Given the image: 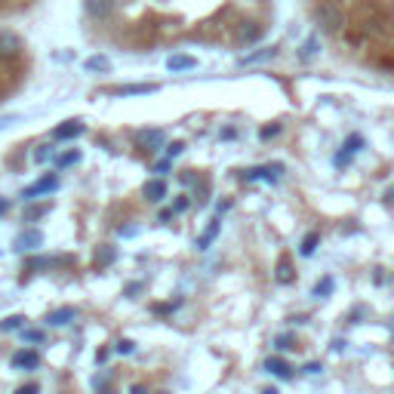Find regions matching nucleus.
<instances>
[{"mask_svg":"<svg viewBox=\"0 0 394 394\" xmlns=\"http://www.w3.org/2000/svg\"><path fill=\"white\" fill-rule=\"evenodd\" d=\"M83 65H87V71H108L111 68V62L105 56H90Z\"/></svg>","mask_w":394,"mask_h":394,"instance_id":"obj_18","label":"nucleus"},{"mask_svg":"<svg viewBox=\"0 0 394 394\" xmlns=\"http://www.w3.org/2000/svg\"><path fill=\"white\" fill-rule=\"evenodd\" d=\"M290 342H293L290 336H278V342H274V345H278V348H293Z\"/></svg>","mask_w":394,"mask_h":394,"instance_id":"obj_32","label":"nucleus"},{"mask_svg":"<svg viewBox=\"0 0 394 394\" xmlns=\"http://www.w3.org/2000/svg\"><path fill=\"white\" fill-rule=\"evenodd\" d=\"M34 160H37V163H43V160H50V148H47V145H43L41 151H34Z\"/></svg>","mask_w":394,"mask_h":394,"instance_id":"obj_29","label":"nucleus"},{"mask_svg":"<svg viewBox=\"0 0 394 394\" xmlns=\"http://www.w3.org/2000/svg\"><path fill=\"white\" fill-rule=\"evenodd\" d=\"M333 290V278H324L318 287H314V296H324V293H330Z\"/></svg>","mask_w":394,"mask_h":394,"instance_id":"obj_24","label":"nucleus"},{"mask_svg":"<svg viewBox=\"0 0 394 394\" xmlns=\"http://www.w3.org/2000/svg\"><path fill=\"white\" fill-rule=\"evenodd\" d=\"M56 188H59V179H56V176H43L41 182H34L31 188H25L22 197H25V200H34V197H43V194L56 191Z\"/></svg>","mask_w":394,"mask_h":394,"instance_id":"obj_2","label":"nucleus"},{"mask_svg":"<svg viewBox=\"0 0 394 394\" xmlns=\"http://www.w3.org/2000/svg\"><path fill=\"white\" fill-rule=\"evenodd\" d=\"M37 364H41L37 351H28V348H22V351L12 354V366H16V370H34Z\"/></svg>","mask_w":394,"mask_h":394,"instance_id":"obj_8","label":"nucleus"},{"mask_svg":"<svg viewBox=\"0 0 394 394\" xmlns=\"http://www.w3.org/2000/svg\"><path fill=\"white\" fill-rule=\"evenodd\" d=\"M22 52V41L12 31H0V59H16Z\"/></svg>","mask_w":394,"mask_h":394,"instance_id":"obj_3","label":"nucleus"},{"mask_svg":"<svg viewBox=\"0 0 394 394\" xmlns=\"http://www.w3.org/2000/svg\"><path fill=\"white\" fill-rule=\"evenodd\" d=\"M388 197H391V200H394V188H391V191H388Z\"/></svg>","mask_w":394,"mask_h":394,"instance_id":"obj_38","label":"nucleus"},{"mask_svg":"<svg viewBox=\"0 0 394 394\" xmlns=\"http://www.w3.org/2000/svg\"><path fill=\"white\" fill-rule=\"evenodd\" d=\"M262 394H278V391H274V388H268V391H262Z\"/></svg>","mask_w":394,"mask_h":394,"instance_id":"obj_37","label":"nucleus"},{"mask_svg":"<svg viewBox=\"0 0 394 394\" xmlns=\"http://www.w3.org/2000/svg\"><path fill=\"white\" fill-rule=\"evenodd\" d=\"M265 370H271L274 376H280V379H290L293 376V366L287 364V360H280V357H268L265 360Z\"/></svg>","mask_w":394,"mask_h":394,"instance_id":"obj_11","label":"nucleus"},{"mask_svg":"<svg viewBox=\"0 0 394 394\" xmlns=\"http://www.w3.org/2000/svg\"><path fill=\"white\" fill-rule=\"evenodd\" d=\"M318 25L324 31H342V25H345L342 10H339V6H333V3H320L318 6Z\"/></svg>","mask_w":394,"mask_h":394,"instance_id":"obj_1","label":"nucleus"},{"mask_svg":"<svg viewBox=\"0 0 394 394\" xmlns=\"http://www.w3.org/2000/svg\"><path fill=\"white\" fill-rule=\"evenodd\" d=\"M191 207V200H188V197H179V200H176V207L173 209H188Z\"/></svg>","mask_w":394,"mask_h":394,"instance_id":"obj_33","label":"nucleus"},{"mask_svg":"<svg viewBox=\"0 0 394 394\" xmlns=\"http://www.w3.org/2000/svg\"><path fill=\"white\" fill-rule=\"evenodd\" d=\"M16 394H41V388H37V385H22Z\"/></svg>","mask_w":394,"mask_h":394,"instance_id":"obj_31","label":"nucleus"},{"mask_svg":"<svg viewBox=\"0 0 394 394\" xmlns=\"http://www.w3.org/2000/svg\"><path fill=\"white\" fill-rule=\"evenodd\" d=\"M129 394H145V388H142V385H139V388H133V391H129Z\"/></svg>","mask_w":394,"mask_h":394,"instance_id":"obj_35","label":"nucleus"},{"mask_svg":"<svg viewBox=\"0 0 394 394\" xmlns=\"http://www.w3.org/2000/svg\"><path fill=\"white\" fill-rule=\"evenodd\" d=\"M43 244V234L41 231H25L16 238V249H22V253H28V249H37Z\"/></svg>","mask_w":394,"mask_h":394,"instance_id":"obj_9","label":"nucleus"},{"mask_svg":"<svg viewBox=\"0 0 394 394\" xmlns=\"http://www.w3.org/2000/svg\"><path fill=\"white\" fill-rule=\"evenodd\" d=\"M3 209H6V200H0V213H3Z\"/></svg>","mask_w":394,"mask_h":394,"instance_id":"obj_36","label":"nucleus"},{"mask_svg":"<svg viewBox=\"0 0 394 394\" xmlns=\"http://www.w3.org/2000/svg\"><path fill=\"white\" fill-rule=\"evenodd\" d=\"M182 148H185V142H173V145L167 148V154H169V157H176V154H182Z\"/></svg>","mask_w":394,"mask_h":394,"instance_id":"obj_28","label":"nucleus"},{"mask_svg":"<svg viewBox=\"0 0 394 394\" xmlns=\"http://www.w3.org/2000/svg\"><path fill=\"white\" fill-rule=\"evenodd\" d=\"M117 351H121V354H129V351H133V342H129V339H123V342H117Z\"/></svg>","mask_w":394,"mask_h":394,"instance_id":"obj_30","label":"nucleus"},{"mask_svg":"<svg viewBox=\"0 0 394 394\" xmlns=\"http://www.w3.org/2000/svg\"><path fill=\"white\" fill-rule=\"evenodd\" d=\"M274 278H278V284H293V280H296V268L287 259H280L278 262V274H274Z\"/></svg>","mask_w":394,"mask_h":394,"instance_id":"obj_15","label":"nucleus"},{"mask_svg":"<svg viewBox=\"0 0 394 394\" xmlns=\"http://www.w3.org/2000/svg\"><path fill=\"white\" fill-rule=\"evenodd\" d=\"M280 133V127H268V129H262V136H265V139H271V136H278Z\"/></svg>","mask_w":394,"mask_h":394,"instance_id":"obj_34","label":"nucleus"},{"mask_svg":"<svg viewBox=\"0 0 394 394\" xmlns=\"http://www.w3.org/2000/svg\"><path fill=\"white\" fill-rule=\"evenodd\" d=\"M77 160H81V154H77V151H68V154H59L56 157V167L65 169V167H71V163H77Z\"/></svg>","mask_w":394,"mask_h":394,"instance_id":"obj_21","label":"nucleus"},{"mask_svg":"<svg viewBox=\"0 0 394 394\" xmlns=\"http://www.w3.org/2000/svg\"><path fill=\"white\" fill-rule=\"evenodd\" d=\"M262 34H265V28H262L259 22H244V25H240V31H238V41L249 47V43H259Z\"/></svg>","mask_w":394,"mask_h":394,"instance_id":"obj_5","label":"nucleus"},{"mask_svg":"<svg viewBox=\"0 0 394 394\" xmlns=\"http://www.w3.org/2000/svg\"><path fill=\"white\" fill-rule=\"evenodd\" d=\"M22 326H25V318H22V314H12V318L0 320V330H3V333H10V330H22Z\"/></svg>","mask_w":394,"mask_h":394,"instance_id":"obj_19","label":"nucleus"},{"mask_svg":"<svg viewBox=\"0 0 394 394\" xmlns=\"http://www.w3.org/2000/svg\"><path fill=\"white\" fill-rule=\"evenodd\" d=\"M77 318V311H74V308H59V311H52L50 314V324L52 326H65V324H71V320H74Z\"/></svg>","mask_w":394,"mask_h":394,"instance_id":"obj_13","label":"nucleus"},{"mask_svg":"<svg viewBox=\"0 0 394 394\" xmlns=\"http://www.w3.org/2000/svg\"><path fill=\"white\" fill-rule=\"evenodd\" d=\"M360 145H364V139H360V136H351V139L345 142L342 154L336 157V163H345V160H348V154H354V151H360Z\"/></svg>","mask_w":394,"mask_h":394,"instance_id":"obj_17","label":"nucleus"},{"mask_svg":"<svg viewBox=\"0 0 394 394\" xmlns=\"http://www.w3.org/2000/svg\"><path fill=\"white\" fill-rule=\"evenodd\" d=\"M274 52H278V47H268V50H262V52H253V56L244 59V65H249V62H262V59H271Z\"/></svg>","mask_w":394,"mask_h":394,"instance_id":"obj_22","label":"nucleus"},{"mask_svg":"<svg viewBox=\"0 0 394 394\" xmlns=\"http://www.w3.org/2000/svg\"><path fill=\"white\" fill-rule=\"evenodd\" d=\"M83 6L93 19H108L114 12V0H83Z\"/></svg>","mask_w":394,"mask_h":394,"instance_id":"obj_6","label":"nucleus"},{"mask_svg":"<svg viewBox=\"0 0 394 394\" xmlns=\"http://www.w3.org/2000/svg\"><path fill=\"white\" fill-rule=\"evenodd\" d=\"M318 244H320V234H318V231L305 234V238H302V247H299V253H302V256H314V249H318Z\"/></svg>","mask_w":394,"mask_h":394,"instance_id":"obj_16","label":"nucleus"},{"mask_svg":"<svg viewBox=\"0 0 394 394\" xmlns=\"http://www.w3.org/2000/svg\"><path fill=\"white\" fill-rule=\"evenodd\" d=\"M194 65H197L194 56H169L167 68L169 71H188V68H194Z\"/></svg>","mask_w":394,"mask_h":394,"instance_id":"obj_14","label":"nucleus"},{"mask_svg":"<svg viewBox=\"0 0 394 394\" xmlns=\"http://www.w3.org/2000/svg\"><path fill=\"white\" fill-rule=\"evenodd\" d=\"M216 231H219V225H209V231H207V234H203V238H200V240H197V247H200V249H207V244H209V240H213V238H216Z\"/></svg>","mask_w":394,"mask_h":394,"instance_id":"obj_23","label":"nucleus"},{"mask_svg":"<svg viewBox=\"0 0 394 394\" xmlns=\"http://www.w3.org/2000/svg\"><path fill=\"white\" fill-rule=\"evenodd\" d=\"M136 142H139L142 148H160L163 142H167V133H163V129H139V133H136Z\"/></svg>","mask_w":394,"mask_h":394,"instance_id":"obj_4","label":"nucleus"},{"mask_svg":"<svg viewBox=\"0 0 394 394\" xmlns=\"http://www.w3.org/2000/svg\"><path fill=\"white\" fill-rule=\"evenodd\" d=\"M142 194H145V200L157 203V200H163V197H167V185H163V179H151V182H145Z\"/></svg>","mask_w":394,"mask_h":394,"instance_id":"obj_10","label":"nucleus"},{"mask_svg":"<svg viewBox=\"0 0 394 394\" xmlns=\"http://www.w3.org/2000/svg\"><path fill=\"white\" fill-rule=\"evenodd\" d=\"M83 133V123L81 121H65L62 127L52 129V136H56L59 142H68V139H77V136Z\"/></svg>","mask_w":394,"mask_h":394,"instance_id":"obj_7","label":"nucleus"},{"mask_svg":"<svg viewBox=\"0 0 394 394\" xmlns=\"http://www.w3.org/2000/svg\"><path fill=\"white\" fill-rule=\"evenodd\" d=\"M314 52H318V41H305V47H302V59H308V56H314Z\"/></svg>","mask_w":394,"mask_h":394,"instance_id":"obj_25","label":"nucleus"},{"mask_svg":"<svg viewBox=\"0 0 394 394\" xmlns=\"http://www.w3.org/2000/svg\"><path fill=\"white\" fill-rule=\"evenodd\" d=\"M43 213H47V207H31V209H28V213H25V216H28V219H41Z\"/></svg>","mask_w":394,"mask_h":394,"instance_id":"obj_26","label":"nucleus"},{"mask_svg":"<svg viewBox=\"0 0 394 394\" xmlns=\"http://www.w3.org/2000/svg\"><path fill=\"white\" fill-rule=\"evenodd\" d=\"M25 339H28V342H43V333L41 330H28L25 333Z\"/></svg>","mask_w":394,"mask_h":394,"instance_id":"obj_27","label":"nucleus"},{"mask_svg":"<svg viewBox=\"0 0 394 394\" xmlns=\"http://www.w3.org/2000/svg\"><path fill=\"white\" fill-rule=\"evenodd\" d=\"M154 83H127V87H117V96H142V93H154Z\"/></svg>","mask_w":394,"mask_h":394,"instance_id":"obj_12","label":"nucleus"},{"mask_svg":"<svg viewBox=\"0 0 394 394\" xmlns=\"http://www.w3.org/2000/svg\"><path fill=\"white\" fill-rule=\"evenodd\" d=\"M114 259H117L114 247H98V253H96V265H108V262H114Z\"/></svg>","mask_w":394,"mask_h":394,"instance_id":"obj_20","label":"nucleus"}]
</instances>
